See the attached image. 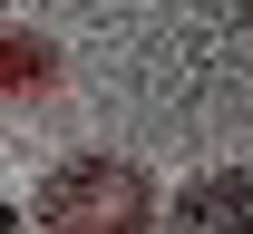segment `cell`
Masks as SVG:
<instances>
[{
  "label": "cell",
  "instance_id": "6",
  "mask_svg": "<svg viewBox=\"0 0 253 234\" xmlns=\"http://www.w3.org/2000/svg\"><path fill=\"white\" fill-rule=\"evenodd\" d=\"M244 20H253V0H244Z\"/></svg>",
  "mask_w": 253,
  "mask_h": 234
},
{
  "label": "cell",
  "instance_id": "5",
  "mask_svg": "<svg viewBox=\"0 0 253 234\" xmlns=\"http://www.w3.org/2000/svg\"><path fill=\"white\" fill-rule=\"evenodd\" d=\"M224 234H253V215H234V225H224Z\"/></svg>",
  "mask_w": 253,
  "mask_h": 234
},
{
  "label": "cell",
  "instance_id": "1",
  "mask_svg": "<svg viewBox=\"0 0 253 234\" xmlns=\"http://www.w3.org/2000/svg\"><path fill=\"white\" fill-rule=\"evenodd\" d=\"M146 225V186L126 166H78L49 195V234H136Z\"/></svg>",
  "mask_w": 253,
  "mask_h": 234
},
{
  "label": "cell",
  "instance_id": "4",
  "mask_svg": "<svg viewBox=\"0 0 253 234\" xmlns=\"http://www.w3.org/2000/svg\"><path fill=\"white\" fill-rule=\"evenodd\" d=\"M0 234H20V215H10V205H0Z\"/></svg>",
  "mask_w": 253,
  "mask_h": 234
},
{
  "label": "cell",
  "instance_id": "3",
  "mask_svg": "<svg viewBox=\"0 0 253 234\" xmlns=\"http://www.w3.org/2000/svg\"><path fill=\"white\" fill-rule=\"evenodd\" d=\"M175 215H185V225H214V234H224L234 215H253V176H214V186H195Z\"/></svg>",
  "mask_w": 253,
  "mask_h": 234
},
{
  "label": "cell",
  "instance_id": "2",
  "mask_svg": "<svg viewBox=\"0 0 253 234\" xmlns=\"http://www.w3.org/2000/svg\"><path fill=\"white\" fill-rule=\"evenodd\" d=\"M49 78H59V49H49V39L0 30V98H39Z\"/></svg>",
  "mask_w": 253,
  "mask_h": 234
}]
</instances>
